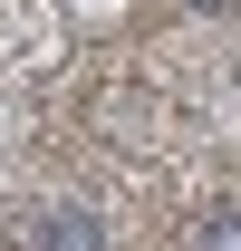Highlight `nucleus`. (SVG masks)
<instances>
[{
  "label": "nucleus",
  "instance_id": "f257e3e1",
  "mask_svg": "<svg viewBox=\"0 0 241 251\" xmlns=\"http://www.w3.org/2000/svg\"><path fill=\"white\" fill-rule=\"evenodd\" d=\"M20 251H116V232L96 203H48V213L20 222Z\"/></svg>",
  "mask_w": 241,
  "mask_h": 251
},
{
  "label": "nucleus",
  "instance_id": "f03ea898",
  "mask_svg": "<svg viewBox=\"0 0 241 251\" xmlns=\"http://www.w3.org/2000/svg\"><path fill=\"white\" fill-rule=\"evenodd\" d=\"M193 251H241V203H212L193 222Z\"/></svg>",
  "mask_w": 241,
  "mask_h": 251
},
{
  "label": "nucleus",
  "instance_id": "7ed1b4c3",
  "mask_svg": "<svg viewBox=\"0 0 241 251\" xmlns=\"http://www.w3.org/2000/svg\"><path fill=\"white\" fill-rule=\"evenodd\" d=\"M183 10H212V20H222V10H241V0H183Z\"/></svg>",
  "mask_w": 241,
  "mask_h": 251
}]
</instances>
